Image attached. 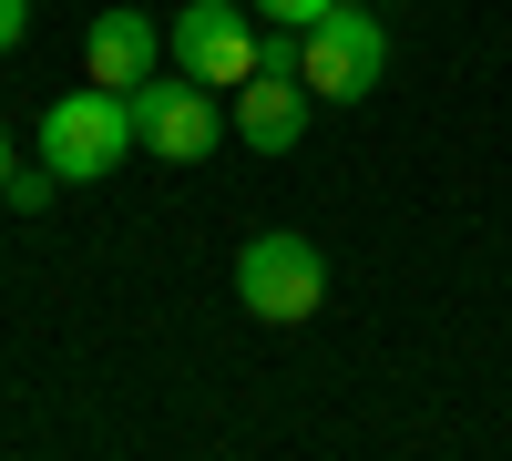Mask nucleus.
Instances as JSON below:
<instances>
[{
	"label": "nucleus",
	"mask_w": 512,
	"mask_h": 461,
	"mask_svg": "<svg viewBox=\"0 0 512 461\" xmlns=\"http://www.w3.org/2000/svg\"><path fill=\"white\" fill-rule=\"evenodd\" d=\"M134 144H144L134 134V93H113V82H82V93H62L41 113V164H52L62 185H103Z\"/></svg>",
	"instance_id": "obj_1"
},
{
	"label": "nucleus",
	"mask_w": 512,
	"mask_h": 461,
	"mask_svg": "<svg viewBox=\"0 0 512 461\" xmlns=\"http://www.w3.org/2000/svg\"><path fill=\"white\" fill-rule=\"evenodd\" d=\"M236 308L267 318V328L318 318V308H328V257H318L308 236H287V226L246 236V246H236Z\"/></svg>",
	"instance_id": "obj_2"
},
{
	"label": "nucleus",
	"mask_w": 512,
	"mask_h": 461,
	"mask_svg": "<svg viewBox=\"0 0 512 461\" xmlns=\"http://www.w3.org/2000/svg\"><path fill=\"white\" fill-rule=\"evenodd\" d=\"M297 72H308L318 103H369V82L390 72V41H379V0H338L328 21L297 31Z\"/></svg>",
	"instance_id": "obj_3"
},
{
	"label": "nucleus",
	"mask_w": 512,
	"mask_h": 461,
	"mask_svg": "<svg viewBox=\"0 0 512 461\" xmlns=\"http://www.w3.org/2000/svg\"><path fill=\"white\" fill-rule=\"evenodd\" d=\"M164 62L195 72V82H216V93H236V82L267 62V31H256L246 0H185V11L164 21Z\"/></svg>",
	"instance_id": "obj_4"
},
{
	"label": "nucleus",
	"mask_w": 512,
	"mask_h": 461,
	"mask_svg": "<svg viewBox=\"0 0 512 461\" xmlns=\"http://www.w3.org/2000/svg\"><path fill=\"white\" fill-rule=\"evenodd\" d=\"M226 103H216V82H195V72H154V82H134V134H144V154H164V164H205L226 144Z\"/></svg>",
	"instance_id": "obj_5"
},
{
	"label": "nucleus",
	"mask_w": 512,
	"mask_h": 461,
	"mask_svg": "<svg viewBox=\"0 0 512 461\" xmlns=\"http://www.w3.org/2000/svg\"><path fill=\"white\" fill-rule=\"evenodd\" d=\"M82 72L113 82V93H134V82L164 72V31L144 11H93V31H82Z\"/></svg>",
	"instance_id": "obj_6"
},
{
	"label": "nucleus",
	"mask_w": 512,
	"mask_h": 461,
	"mask_svg": "<svg viewBox=\"0 0 512 461\" xmlns=\"http://www.w3.org/2000/svg\"><path fill=\"white\" fill-rule=\"evenodd\" d=\"M52 164H11V175H0V195H11V216H41V205H52Z\"/></svg>",
	"instance_id": "obj_7"
},
{
	"label": "nucleus",
	"mask_w": 512,
	"mask_h": 461,
	"mask_svg": "<svg viewBox=\"0 0 512 461\" xmlns=\"http://www.w3.org/2000/svg\"><path fill=\"white\" fill-rule=\"evenodd\" d=\"M246 11H256V21H277V31H308V21L338 11V0H246Z\"/></svg>",
	"instance_id": "obj_8"
},
{
	"label": "nucleus",
	"mask_w": 512,
	"mask_h": 461,
	"mask_svg": "<svg viewBox=\"0 0 512 461\" xmlns=\"http://www.w3.org/2000/svg\"><path fill=\"white\" fill-rule=\"evenodd\" d=\"M31 41V0H0V52H21Z\"/></svg>",
	"instance_id": "obj_9"
},
{
	"label": "nucleus",
	"mask_w": 512,
	"mask_h": 461,
	"mask_svg": "<svg viewBox=\"0 0 512 461\" xmlns=\"http://www.w3.org/2000/svg\"><path fill=\"white\" fill-rule=\"evenodd\" d=\"M0 175H11V134H0Z\"/></svg>",
	"instance_id": "obj_10"
}]
</instances>
